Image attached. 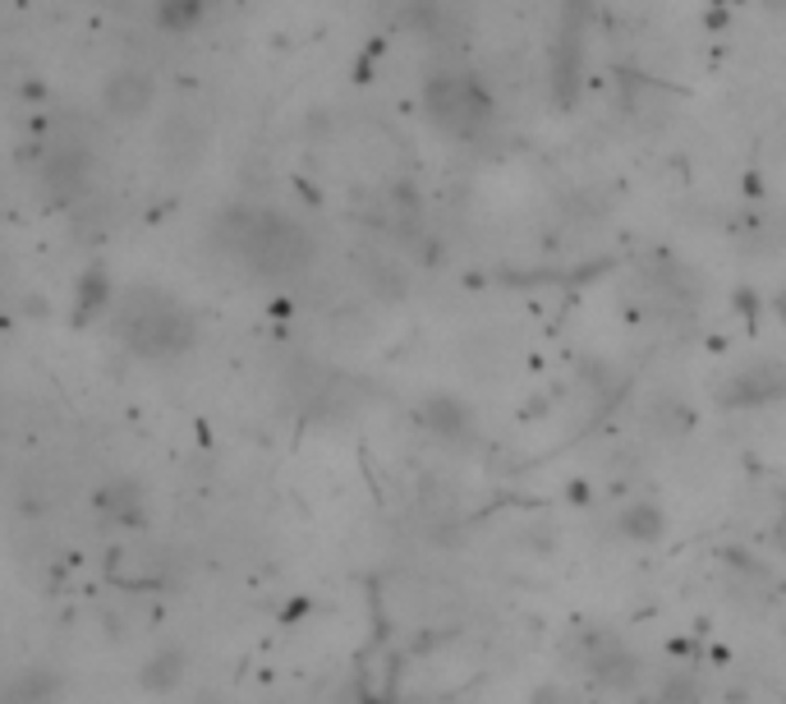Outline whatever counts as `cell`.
<instances>
[{
    "instance_id": "obj_1",
    "label": "cell",
    "mask_w": 786,
    "mask_h": 704,
    "mask_svg": "<svg viewBox=\"0 0 786 704\" xmlns=\"http://www.w3.org/2000/svg\"><path fill=\"white\" fill-rule=\"evenodd\" d=\"M222 244L226 254L244 258L263 277H295L313 258V239L304 235V226L276 217V212H231L222 222Z\"/></svg>"
},
{
    "instance_id": "obj_4",
    "label": "cell",
    "mask_w": 786,
    "mask_h": 704,
    "mask_svg": "<svg viewBox=\"0 0 786 704\" xmlns=\"http://www.w3.org/2000/svg\"><path fill=\"white\" fill-rule=\"evenodd\" d=\"M207 10V0H156V19H162V28H171V33H184V28H194Z\"/></svg>"
},
{
    "instance_id": "obj_2",
    "label": "cell",
    "mask_w": 786,
    "mask_h": 704,
    "mask_svg": "<svg viewBox=\"0 0 786 704\" xmlns=\"http://www.w3.org/2000/svg\"><path fill=\"white\" fill-rule=\"evenodd\" d=\"M115 327L139 355H180L194 341V318H188L175 299L156 295V290H143L124 304Z\"/></svg>"
},
{
    "instance_id": "obj_3",
    "label": "cell",
    "mask_w": 786,
    "mask_h": 704,
    "mask_svg": "<svg viewBox=\"0 0 786 704\" xmlns=\"http://www.w3.org/2000/svg\"><path fill=\"white\" fill-rule=\"evenodd\" d=\"M152 93H156L152 74H147V70H134V65H124V70L106 74V83H102V102H106V111L120 115V120L143 115L147 102H152Z\"/></svg>"
}]
</instances>
